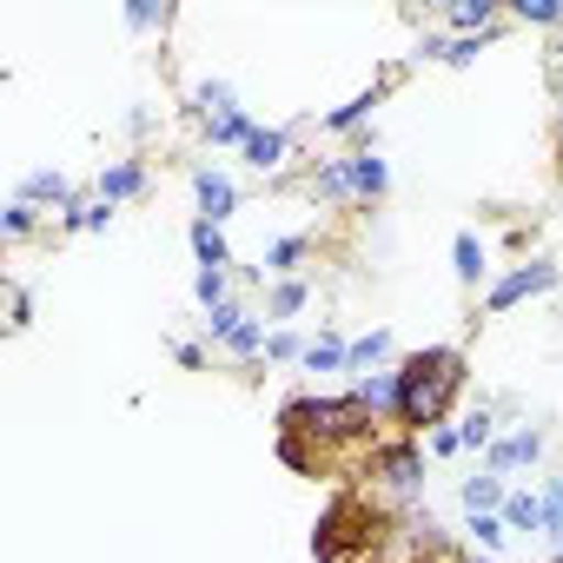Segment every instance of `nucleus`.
<instances>
[{
	"mask_svg": "<svg viewBox=\"0 0 563 563\" xmlns=\"http://www.w3.org/2000/svg\"><path fill=\"white\" fill-rule=\"evenodd\" d=\"M464 391V352L457 345H438V352H418L398 365V424L411 431H431L444 424L451 398Z\"/></svg>",
	"mask_w": 563,
	"mask_h": 563,
	"instance_id": "f257e3e1",
	"label": "nucleus"
},
{
	"mask_svg": "<svg viewBox=\"0 0 563 563\" xmlns=\"http://www.w3.org/2000/svg\"><path fill=\"white\" fill-rule=\"evenodd\" d=\"M278 424H286V438H312L319 457L325 451H378V418L358 405V398H292L286 411H278Z\"/></svg>",
	"mask_w": 563,
	"mask_h": 563,
	"instance_id": "f03ea898",
	"label": "nucleus"
},
{
	"mask_svg": "<svg viewBox=\"0 0 563 563\" xmlns=\"http://www.w3.org/2000/svg\"><path fill=\"white\" fill-rule=\"evenodd\" d=\"M378 537H385V517H378L365 497H339V504L325 510L312 550H319V563H365Z\"/></svg>",
	"mask_w": 563,
	"mask_h": 563,
	"instance_id": "7ed1b4c3",
	"label": "nucleus"
},
{
	"mask_svg": "<svg viewBox=\"0 0 563 563\" xmlns=\"http://www.w3.org/2000/svg\"><path fill=\"white\" fill-rule=\"evenodd\" d=\"M312 192H325V199H345V192H358V199H378V192H385V159H372V153H352V159L325 166V173L312 179Z\"/></svg>",
	"mask_w": 563,
	"mask_h": 563,
	"instance_id": "20e7f679",
	"label": "nucleus"
},
{
	"mask_svg": "<svg viewBox=\"0 0 563 563\" xmlns=\"http://www.w3.org/2000/svg\"><path fill=\"white\" fill-rule=\"evenodd\" d=\"M556 286V265H523V272H510L504 286H490V312H510L517 299H530V292H550Z\"/></svg>",
	"mask_w": 563,
	"mask_h": 563,
	"instance_id": "39448f33",
	"label": "nucleus"
},
{
	"mask_svg": "<svg viewBox=\"0 0 563 563\" xmlns=\"http://www.w3.org/2000/svg\"><path fill=\"white\" fill-rule=\"evenodd\" d=\"M365 477H385L391 490H411V484H418V451H411V444H391V451L378 444V451L365 457Z\"/></svg>",
	"mask_w": 563,
	"mask_h": 563,
	"instance_id": "423d86ee",
	"label": "nucleus"
},
{
	"mask_svg": "<svg viewBox=\"0 0 563 563\" xmlns=\"http://www.w3.org/2000/svg\"><path fill=\"white\" fill-rule=\"evenodd\" d=\"M543 451V438L537 431H517V438H504V444H490V477H504V471H517V464H530Z\"/></svg>",
	"mask_w": 563,
	"mask_h": 563,
	"instance_id": "0eeeda50",
	"label": "nucleus"
},
{
	"mask_svg": "<svg viewBox=\"0 0 563 563\" xmlns=\"http://www.w3.org/2000/svg\"><path fill=\"white\" fill-rule=\"evenodd\" d=\"M352 398H358V405H365L372 418H378V411H391V418H398V372H378V378H358V391H352Z\"/></svg>",
	"mask_w": 563,
	"mask_h": 563,
	"instance_id": "6e6552de",
	"label": "nucleus"
},
{
	"mask_svg": "<svg viewBox=\"0 0 563 563\" xmlns=\"http://www.w3.org/2000/svg\"><path fill=\"white\" fill-rule=\"evenodd\" d=\"M497 517H504V530H543V497H530V490H510Z\"/></svg>",
	"mask_w": 563,
	"mask_h": 563,
	"instance_id": "1a4fd4ad",
	"label": "nucleus"
},
{
	"mask_svg": "<svg viewBox=\"0 0 563 563\" xmlns=\"http://www.w3.org/2000/svg\"><path fill=\"white\" fill-rule=\"evenodd\" d=\"M199 206H206V219L219 225L232 206H239V192H232V179H219V173H199Z\"/></svg>",
	"mask_w": 563,
	"mask_h": 563,
	"instance_id": "9d476101",
	"label": "nucleus"
},
{
	"mask_svg": "<svg viewBox=\"0 0 563 563\" xmlns=\"http://www.w3.org/2000/svg\"><path fill=\"white\" fill-rule=\"evenodd\" d=\"M464 510H471V517L504 510V484H497V477H464Z\"/></svg>",
	"mask_w": 563,
	"mask_h": 563,
	"instance_id": "9b49d317",
	"label": "nucleus"
},
{
	"mask_svg": "<svg viewBox=\"0 0 563 563\" xmlns=\"http://www.w3.org/2000/svg\"><path fill=\"white\" fill-rule=\"evenodd\" d=\"M192 252H199V265H206V272H225V239H219V225H212V219H199V225H192Z\"/></svg>",
	"mask_w": 563,
	"mask_h": 563,
	"instance_id": "f8f14e48",
	"label": "nucleus"
},
{
	"mask_svg": "<svg viewBox=\"0 0 563 563\" xmlns=\"http://www.w3.org/2000/svg\"><path fill=\"white\" fill-rule=\"evenodd\" d=\"M245 159H252L258 173H272L278 159H286V133H252V140H245Z\"/></svg>",
	"mask_w": 563,
	"mask_h": 563,
	"instance_id": "ddd939ff",
	"label": "nucleus"
},
{
	"mask_svg": "<svg viewBox=\"0 0 563 563\" xmlns=\"http://www.w3.org/2000/svg\"><path fill=\"white\" fill-rule=\"evenodd\" d=\"M451 258H457V278H464V286H477V278H484V245H477L471 232H457Z\"/></svg>",
	"mask_w": 563,
	"mask_h": 563,
	"instance_id": "4468645a",
	"label": "nucleus"
},
{
	"mask_svg": "<svg viewBox=\"0 0 563 563\" xmlns=\"http://www.w3.org/2000/svg\"><path fill=\"white\" fill-rule=\"evenodd\" d=\"M133 192H140V166H113V173H100V206L133 199Z\"/></svg>",
	"mask_w": 563,
	"mask_h": 563,
	"instance_id": "2eb2a0df",
	"label": "nucleus"
},
{
	"mask_svg": "<svg viewBox=\"0 0 563 563\" xmlns=\"http://www.w3.org/2000/svg\"><path fill=\"white\" fill-rule=\"evenodd\" d=\"M339 365H352V345H339V339L306 345V372H339Z\"/></svg>",
	"mask_w": 563,
	"mask_h": 563,
	"instance_id": "dca6fc26",
	"label": "nucleus"
},
{
	"mask_svg": "<svg viewBox=\"0 0 563 563\" xmlns=\"http://www.w3.org/2000/svg\"><path fill=\"white\" fill-rule=\"evenodd\" d=\"M252 133H258V126H252L245 113H219V120H212V140H219V146H245Z\"/></svg>",
	"mask_w": 563,
	"mask_h": 563,
	"instance_id": "f3484780",
	"label": "nucleus"
},
{
	"mask_svg": "<svg viewBox=\"0 0 563 563\" xmlns=\"http://www.w3.org/2000/svg\"><path fill=\"white\" fill-rule=\"evenodd\" d=\"M21 199H27V206H34V199H60V206H67V179H60V173H34V179L21 186ZM67 212H74V206H67Z\"/></svg>",
	"mask_w": 563,
	"mask_h": 563,
	"instance_id": "a211bd4d",
	"label": "nucleus"
},
{
	"mask_svg": "<svg viewBox=\"0 0 563 563\" xmlns=\"http://www.w3.org/2000/svg\"><path fill=\"white\" fill-rule=\"evenodd\" d=\"M543 530L563 543V477H550V490H543Z\"/></svg>",
	"mask_w": 563,
	"mask_h": 563,
	"instance_id": "6ab92c4d",
	"label": "nucleus"
},
{
	"mask_svg": "<svg viewBox=\"0 0 563 563\" xmlns=\"http://www.w3.org/2000/svg\"><path fill=\"white\" fill-rule=\"evenodd\" d=\"M299 306H306V286H299V278H286V286L272 292V319H292Z\"/></svg>",
	"mask_w": 563,
	"mask_h": 563,
	"instance_id": "aec40b11",
	"label": "nucleus"
},
{
	"mask_svg": "<svg viewBox=\"0 0 563 563\" xmlns=\"http://www.w3.org/2000/svg\"><path fill=\"white\" fill-rule=\"evenodd\" d=\"M372 107H378V93H358V100H352V107H339V113H332L325 126H332V133H345V126H358V120H365Z\"/></svg>",
	"mask_w": 563,
	"mask_h": 563,
	"instance_id": "412c9836",
	"label": "nucleus"
},
{
	"mask_svg": "<svg viewBox=\"0 0 563 563\" xmlns=\"http://www.w3.org/2000/svg\"><path fill=\"white\" fill-rule=\"evenodd\" d=\"M299 258H306V239H278V245H272V258H265V272H292Z\"/></svg>",
	"mask_w": 563,
	"mask_h": 563,
	"instance_id": "4be33fe9",
	"label": "nucleus"
},
{
	"mask_svg": "<svg viewBox=\"0 0 563 563\" xmlns=\"http://www.w3.org/2000/svg\"><path fill=\"white\" fill-rule=\"evenodd\" d=\"M225 345H232V352H239V358H252V352H265V332H258V325H252V319H245V325H239V332H232V339H225Z\"/></svg>",
	"mask_w": 563,
	"mask_h": 563,
	"instance_id": "5701e85b",
	"label": "nucleus"
},
{
	"mask_svg": "<svg viewBox=\"0 0 563 563\" xmlns=\"http://www.w3.org/2000/svg\"><path fill=\"white\" fill-rule=\"evenodd\" d=\"M385 352H391V332H372V339L352 345V365H372V358H385Z\"/></svg>",
	"mask_w": 563,
	"mask_h": 563,
	"instance_id": "b1692460",
	"label": "nucleus"
},
{
	"mask_svg": "<svg viewBox=\"0 0 563 563\" xmlns=\"http://www.w3.org/2000/svg\"><path fill=\"white\" fill-rule=\"evenodd\" d=\"M471 537H477L484 550H497V543H504V517H497V510H490V517H471Z\"/></svg>",
	"mask_w": 563,
	"mask_h": 563,
	"instance_id": "393cba45",
	"label": "nucleus"
},
{
	"mask_svg": "<svg viewBox=\"0 0 563 563\" xmlns=\"http://www.w3.org/2000/svg\"><path fill=\"white\" fill-rule=\"evenodd\" d=\"M490 21V0H464V8H451V27H484Z\"/></svg>",
	"mask_w": 563,
	"mask_h": 563,
	"instance_id": "a878e982",
	"label": "nucleus"
},
{
	"mask_svg": "<svg viewBox=\"0 0 563 563\" xmlns=\"http://www.w3.org/2000/svg\"><path fill=\"white\" fill-rule=\"evenodd\" d=\"M199 306H225V272H199Z\"/></svg>",
	"mask_w": 563,
	"mask_h": 563,
	"instance_id": "bb28decb",
	"label": "nucleus"
},
{
	"mask_svg": "<svg viewBox=\"0 0 563 563\" xmlns=\"http://www.w3.org/2000/svg\"><path fill=\"white\" fill-rule=\"evenodd\" d=\"M27 232H34V206L14 199V206H8V239H27Z\"/></svg>",
	"mask_w": 563,
	"mask_h": 563,
	"instance_id": "cd10ccee",
	"label": "nucleus"
},
{
	"mask_svg": "<svg viewBox=\"0 0 563 563\" xmlns=\"http://www.w3.org/2000/svg\"><path fill=\"white\" fill-rule=\"evenodd\" d=\"M517 14H523V21H537V27H556V21H563V8H550V0H523Z\"/></svg>",
	"mask_w": 563,
	"mask_h": 563,
	"instance_id": "c85d7f7f",
	"label": "nucleus"
},
{
	"mask_svg": "<svg viewBox=\"0 0 563 563\" xmlns=\"http://www.w3.org/2000/svg\"><path fill=\"white\" fill-rule=\"evenodd\" d=\"M239 325H245V312H239V306H212V332H219V339H232Z\"/></svg>",
	"mask_w": 563,
	"mask_h": 563,
	"instance_id": "c756f323",
	"label": "nucleus"
},
{
	"mask_svg": "<svg viewBox=\"0 0 563 563\" xmlns=\"http://www.w3.org/2000/svg\"><path fill=\"white\" fill-rule=\"evenodd\" d=\"M457 444H490V418H484V411L464 418V424H457Z\"/></svg>",
	"mask_w": 563,
	"mask_h": 563,
	"instance_id": "7c9ffc66",
	"label": "nucleus"
},
{
	"mask_svg": "<svg viewBox=\"0 0 563 563\" xmlns=\"http://www.w3.org/2000/svg\"><path fill=\"white\" fill-rule=\"evenodd\" d=\"M265 358H306V345L292 332H278V339H265Z\"/></svg>",
	"mask_w": 563,
	"mask_h": 563,
	"instance_id": "2f4dec72",
	"label": "nucleus"
},
{
	"mask_svg": "<svg viewBox=\"0 0 563 563\" xmlns=\"http://www.w3.org/2000/svg\"><path fill=\"white\" fill-rule=\"evenodd\" d=\"M438 60H451V67H464V60H477V41H451Z\"/></svg>",
	"mask_w": 563,
	"mask_h": 563,
	"instance_id": "473e14b6",
	"label": "nucleus"
},
{
	"mask_svg": "<svg viewBox=\"0 0 563 563\" xmlns=\"http://www.w3.org/2000/svg\"><path fill=\"white\" fill-rule=\"evenodd\" d=\"M431 451H438V457H451V451H464V444H457V431H431Z\"/></svg>",
	"mask_w": 563,
	"mask_h": 563,
	"instance_id": "72a5a7b5",
	"label": "nucleus"
}]
</instances>
